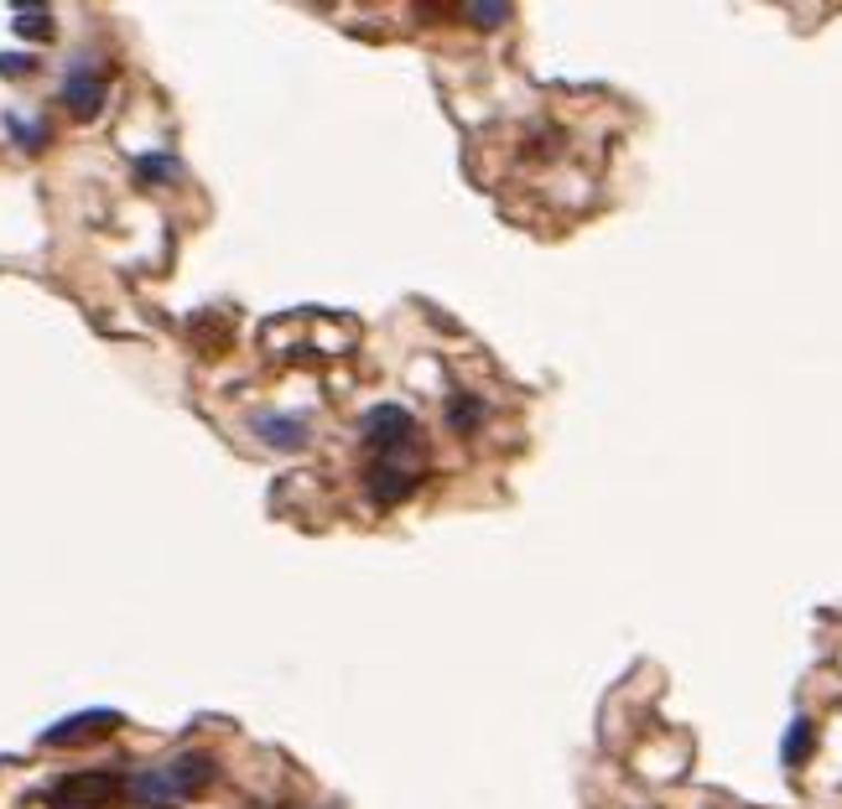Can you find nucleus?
Segmentation results:
<instances>
[{
	"label": "nucleus",
	"mask_w": 842,
	"mask_h": 809,
	"mask_svg": "<svg viewBox=\"0 0 842 809\" xmlns=\"http://www.w3.org/2000/svg\"><path fill=\"white\" fill-rule=\"evenodd\" d=\"M17 32H32V42H52V17L42 11V6H32V11H17Z\"/></svg>",
	"instance_id": "11"
},
{
	"label": "nucleus",
	"mask_w": 842,
	"mask_h": 809,
	"mask_svg": "<svg viewBox=\"0 0 842 809\" xmlns=\"http://www.w3.org/2000/svg\"><path fill=\"white\" fill-rule=\"evenodd\" d=\"M121 726L115 711H84V716H69V722H58L42 732V747H94L100 737H110Z\"/></svg>",
	"instance_id": "6"
},
{
	"label": "nucleus",
	"mask_w": 842,
	"mask_h": 809,
	"mask_svg": "<svg viewBox=\"0 0 842 809\" xmlns=\"http://www.w3.org/2000/svg\"><path fill=\"white\" fill-rule=\"evenodd\" d=\"M447 425H453L458 437H474V431L484 425V400L479 395H453V400H447Z\"/></svg>",
	"instance_id": "8"
},
{
	"label": "nucleus",
	"mask_w": 842,
	"mask_h": 809,
	"mask_svg": "<svg viewBox=\"0 0 842 809\" xmlns=\"http://www.w3.org/2000/svg\"><path fill=\"white\" fill-rule=\"evenodd\" d=\"M464 17L474 27H505L510 21V6H464Z\"/></svg>",
	"instance_id": "13"
},
{
	"label": "nucleus",
	"mask_w": 842,
	"mask_h": 809,
	"mask_svg": "<svg viewBox=\"0 0 842 809\" xmlns=\"http://www.w3.org/2000/svg\"><path fill=\"white\" fill-rule=\"evenodd\" d=\"M204 778H214V763L183 753V758L162 763V768H146V774L131 778V799H136L141 809H173V805H183L188 794L204 789Z\"/></svg>",
	"instance_id": "1"
},
{
	"label": "nucleus",
	"mask_w": 842,
	"mask_h": 809,
	"mask_svg": "<svg viewBox=\"0 0 842 809\" xmlns=\"http://www.w3.org/2000/svg\"><path fill=\"white\" fill-rule=\"evenodd\" d=\"M250 431H256L260 446H271V452H302L312 437V425L308 416H281V410H260V416H250Z\"/></svg>",
	"instance_id": "7"
},
{
	"label": "nucleus",
	"mask_w": 842,
	"mask_h": 809,
	"mask_svg": "<svg viewBox=\"0 0 842 809\" xmlns=\"http://www.w3.org/2000/svg\"><path fill=\"white\" fill-rule=\"evenodd\" d=\"M0 73H32V57H0Z\"/></svg>",
	"instance_id": "14"
},
{
	"label": "nucleus",
	"mask_w": 842,
	"mask_h": 809,
	"mask_svg": "<svg viewBox=\"0 0 842 809\" xmlns=\"http://www.w3.org/2000/svg\"><path fill=\"white\" fill-rule=\"evenodd\" d=\"M104 94H110V73H104L100 63H73L69 73H63V88H58V99L69 104L79 119H94L104 109Z\"/></svg>",
	"instance_id": "4"
},
{
	"label": "nucleus",
	"mask_w": 842,
	"mask_h": 809,
	"mask_svg": "<svg viewBox=\"0 0 842 809\" xmlns=\"http://www.w3.org/2000/svg\"><path fill=\"white\" fill-rule=\"evenodd\" d=\"M401 456H412V452L375 456V462L364 467V493H370V498H375L380 508L401 504V498H412L416 483H422V467H401Z\"/></svg>",
	"instance_id": "3"
},
{
	"label": "nucleus",
	"mask_w": 842,
	"mask_h": 809,
	"mask_svg": "<svg viewBox=\"0 0 842 809\" xmlns=\"http://www.w3.org/2000/svg\"><path fill=\"white\" fill-rule=\"evenodd\" d=\"M136 177H141V182H177V177H183V167H177L173 156H141Z\"/></svg>",
	"instance_id": "9"
},
{
	"label": "nucleus",
	"mask_w": 842,
	"mask_h": 809,
	"mask_svg": "<svg viewBox=\"0 0 842 809\" xmlns=\"http://www.w3.org/2000/svg\"><path fill=\"white\" fill-rule=\"evenodd\" d=\"M360 437L375 446V456H396L401 446L416 452V421H412V410H401V404H375V410L364 416Z\"/></svg>",
	"instance_id": "2"
},
{
	"label": "nucleus",
	"mask_w": 842,
	"mask_h": 809,
	"mask_svg": "<svg viewBox=\"0 0 842 809\" xmlns=\"http://www.w3.org/2000/svg\"><path fill=\"white\" fill-rule=\"evenodd\" d=\"M807 753H811V722H796L791 737H786V763H791V768H801V763H807Z\"/></svg>",
	"instance_id": "12"
},
{
	"label": "nucleus",
	"mask_w": 842,
	"mask_h": 809,
	"mask_svg": "<svg viewBox=\"0 0 842 809\" xmlns=\"http://www.w3.org/2000/svg\"><path fill=\"white\" fill-rule=\"evenodd\" d=\"M6 130H11V140H17V146H27V151H42V146H48V130H42L37 119L6 115Z\"/></svg>",
	"instance_id": "10"
},
{
	"label": "nucleus",
	"mask_w": 842,
	"mask_h": 809,
	"mask_svg": "<svg viewBox=\"0 0 842 809\" xmlns=\"http://www.w3.org/2000/svg\"><path fill=\"white\" fill-rule=\"evenodd\" d=\"M110 794H115L110 774H79V778H58L42 799H48V809H104Z\"/></svg>",
	"instance_id": "5"
}]
</instances>
